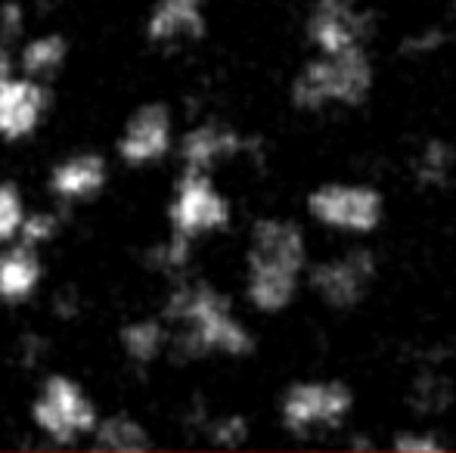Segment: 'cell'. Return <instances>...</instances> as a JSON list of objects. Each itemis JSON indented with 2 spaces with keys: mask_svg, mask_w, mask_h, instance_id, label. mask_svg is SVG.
Returning a JSON list of instances; mask_svg holds the SVG:
<instances>
[{
  "mask_svg": "<svg viewBox=\"0 0 456 453\" xmlns=\"http://www.w3.org/2000/svg\"><path fill=\"white\" fill-rule=\"evenodd\" d=\"M165 320L175 327L168 344L181 360L208 354L246 357L255 348L248 329L230 311V298L208 283H181L165 302Z\"/></svg>",
  "mask_w": 456,
  "mask_h": 453,
  "instance_id": "cell-1",
  "label": "cell"
},
{
  "mask_svg": "<svg viewBox=\"0 0 456 453\" xmlns=\"http://www.w3.org/2000/svg\"><path fill=\"white\" fill-rule=\"evenodd\" d=\"M305 267V236L289 221L265 218L252 227L248 246V302L265 314L282 311L295 295Z\"/></svg>",
  "mask_w": 456,
  "mask_h": 453,
  "instance_id": "cell-2",
  "label": "cell"
},
{
  "mask_svg": "<svg viewBox=\"0 0 456 453\" xmlns=\"http://www.w3.org/2000/svg\"><path fill=\"white\" fill-rule=\"evenodd\" d=\"M370 85L372 69L363 47H348L338 53H326V60L305 66V72L292 85V103L298 109H320L332 100L357 106L366 100Z\"/></svg>",
  "mask_w": 456,
  "mask_h": 453,
  "instance_id": "cell-3",
  "label": "cell"
},
{
  "mask_svg": "<svg viewBox=\"0 0 456 453\" xmlns=\"http://www.w3.org/2000/svg\"><path fill=\"white\" fill-rule=\"evenodd\" d=\"M96 419L100 417H96V407L87 398V392L62 373L50 376L31 404V423L53 444H72L91 435Z\"/></svg>",
  "mask_w": 456,
  "mask_h": 453,
  "instance_id": "cell-4",
  "label": "cell"
},
{
  "mask_svg": "<svg viewBox=\"0 0 456 453\" xmlns=\"http://www.w3.org/2000/svg\"><path fill=\"white\" fill-rule=\"evenodd\" d=\"M168 221L175 233L196 239L202 233H215L230 224V202L215 190L205 171H183L168 208Z\"/></svg>",
  "mask_w": 456,
  "mask_h": 453,
  "instance_id": "cell-5",
  "label": "cell"
},
{
  "mask_svg": "<svg viewBox=\"0 0 456 453\" xmlns=\"http://www.w3.org/2000/svg\"><path fill=\"white\" fill-rule=\"evenodd\" d=\"M351 410V392L342 382H301L282 398V423L295 435H307L317 425H338Z\"/></svg>",
  "mask_w": 456,
  "mask_h": 453,
  "instance_id": "cell-6",
  "label": "cell"
},
{
  "mask_svg": "<svg viewBox=\"0 0 456 453\" xmlns=\"http://www.w3.org/2000/svg\"><path fill=\"white\" fill-rule=\"evenodd\" d=\"M307 208L317 221L330 227L366 233L382 218V196L370 187H345V183H326L314 190Z\"/></svg>",
  "mask_w": 456,
  "mask_h": 453,
  "instance_id": "cell-7",
  "label": "cell"
},
{
  "mask_svg": "<svg viewBox=\"0 0 456 453\" xmlns=\"http://www.w3.org/2000/svg\"><path fill=\"white\" fill-rule=\"evenodd\" d=\"M171 143H175V121L168 106L146 103L127 118L118 137V158L131 168H143L168 156Z\"/></svg>",
  "mask_w": 456,
  "mask_h": 453,
  "instance_id": "cell-8",
  "label": "cell"
},
{
  "mask_svg": "<svg viewBox=\"0 0 456 453\" xmlns=\"http://www.w3.org/2000/svg\"><path fill=\"white\" fill-rule=\"evenodd\" d=\"M372 16L366 10H357V0H317L311 16V41L323 53L361 47V41L370 35Z\"/></svg>",
  "mask_w": 456,
  "mask_h": 453,
  "instance_id": "cell-9",
  "label": "cell"
},
{
  "mask_svg": "<svg viewBox=\"0 0 456 453\" xmlns=\"http://www.w3.org/2000/svg\"><path fill=\"white\" fill-rule=\"evenodd\" d=\"M376 277V258L370 252H351L338 261H323L311 271V286L332 308H354Z\"/></svg>",
  "mask_w": 456,
  "mask_h": 453,
  "instance_id": "cell-10",
  "label": "cell"
},
{
  "mask_svg": "<svg viewBox=\"0 0 456 453\" xmlns=\"http://www.w3.org/2000/svg\"><path fill=\"white\" fill-rule=\"evenodd\" d=\"M47 112V87L35 78H6L0 85V137L16 143L37 131Z\"/></svg>",
  "mask_w": 456,
  "mask_h": 453,
  "instance_id": "cell-11",
  "label": "cell"
},
{
  "mask_svg": "<svg viewBox=\"0 0 456 453\" xmlns=\"http://www.w3.org/2000/svg\"><path fill=\"white\" fill-rule=\"evenodd\" d=\"M205 35L202 0H156L146 19V37L152 44H181Z\"/></svg>",
  "mask_w": 456,
  "mask_h": 453,
  "instance_id": "cell-12",
  "label": "cell"
},
{
  "mask_svg": "<svg viewBox=\"0 0 456 453\" xmlns=\"http://www.w3.org/2000/svg\"><path fill=\"white\" fill-rule=\"evenodd\" d=\"M246 150V140L236 131L224 125H199L183 133L181 140V158L183 171H205L208 174L215 165L240 156Z\"/></svg>",
  "mask_w": 456,
  "mask_h": 453,
  "instance_id": "cell-13",
  "label": "cell"
},
{
  "mask_svg": "<svg viewBox=\"0 0 456 453\" xmlns=\"http://www.w3.org/2000/svg\"><path fill=\"white\" fill-rule=\"evenodd\" d=\"M106 162L96 152H78V156L62 158L50 174V193L62 202L91 199L106 183Z\"/></svg>",
  "mask_w": 456,
  "mask_h": 453,
  "instance_id": "cell-14",
  "label": "cell"
},
{
  "mask_svg": "<svg viewBox=\"0 0 456 453\" xmlns=\"http://www.w3.org/2000/svg\"><path fill=\"white\" fill-rule=\"evenodd\" d=\"M41 261H37V248L19 246L4 248L0 252V302L19 304L31 298L41 286Z\"/></svg>",
  "mask_w": 456,
  "mask_h": 453,
  "instance_id": "cell-15",
  "label": "cell"
},
{
  "mask_svg": "<svg viewBox=\"0 0 456 453\" xmlns=\"http://www.w3.org/2000/svg\"><path fill=\"white\" fill-rule=\"evenodd\" d=\"M69 56V44L62 35L56 31H47V35L28 37L19 50V69H22L28 78L35 81H47L66 66Z\"/></svg>",
  "mask_w": 456,
  "mask_h": 453,
  "instance_id": "cell-16",
  "label": "cell"
},
{
  "mask_svg": "<svg viewBox=\"0 0 456 453\" xmlns=\"http://www.w3.org/2000/svg\"><path fill=\"white\" fill-rule=\"evenodd\" d=\"M91 435L96 438V448L109 453H140V450H150L152 444L143 425L134 417H125V413L96 419Z\"/></svg>",
  "mask_w": 456,
  "mask_h": 453,
  "instance_id": "cell-17",
  "label": "cell"
},
{
  "mask_svg": "<svg viewBox=\"0 0 456 453\" xmlns=\"http://www.w3.org/2000/svg\"><path fill=\"white\" fill-rule=\"evenodd\" d=\"M118 339H121V351L134 363H152L168 348V327L162 320H152V317H140V320H131L121 329Z\"/></svg>",
  "mask_w": 456,
  "mask_h": 453,
  "instance_id": "cell-18",
  "label": "cell"
},
{
  "mask_svg": "<svg viewBox=\"0 0 456 453\" xmlns=\"http://www.w3.org/2000/svg\"><path fill=\"white\" fill-rule=\"evenodd\" d=\"M453 171V150L444 140H432V143L422 150L419 162H416V177H419L422 187H444L451 181Z\"/></svg>",
  "mask_w": 456,
  "mask_h": 453,
  "instance_id": "cell-19",
  "label": "cell"
},
{
  "mask_svg": "<svg viewBox=\"0 0 456 453\" xmlns=\"http://www.w3.org/2000/svg\"><path fill=\"white\" fill-rule=\"evenodd\" d=\"M190 242L192 239H186V236H181V233H171L165 242H159V246L150 252L152 271L168 273V277L183 273L186 264H190Z\"/></svg>",
  "mask_w": 456,
  "mask_h": 453,
  "instance_id": "cell-20",
  "label": "cell"
},
{
  "mask_svg": "<svg viewBox=\"0 0 456 453\" xmlns=\"http://www.w3.org/2000/svg\"><path fill=\"white\" fill-rule=\"evenodd\" d=\"M25 218V202L12 183H0V246L19 236V224Z\"/></svg>",
  "mask_w": 456,
  "mask_h": 453,
  "instance_id": "cell-21",
  "label": "cell"
},
{
  "mask_svg": "<svg viewBox=\"0 0 456 453\" xmlns=\"http://www.w3.org/2000/svg\"><path fill=\"white\" fill-rule=\"evenodd\" d=\"M56 233H60V214L53 212H25L19 224V239L31 248H41L44 242L56 239Z\"/></svg>",
  "mask_w": 456,
  "mask_h": 453,
  "instance_id": "cell-22",
  "label": "cell"
},
{
  "mask_svg": "<svg viewBox=\"0 0 456 453\" xmlns=\"http://www.w3.org/2000/svg\"><path fill=\"white\" fill-rule=\"evenodd\" d=\"M413 404L419 413H438L451 404V385L438 376H422L413 385Z\"/></svg>",
  "mask_w": 456,
  "mask_h": 453,
  "instance_id": "cell-23",
  "label": "cell"
},
{
  "mask_svg": "<svg viewBox=\"0 0 456 453\" xmlns=\"http://www.w3.org/2000/svg\"><path fill=\"white\" fill-rule=\"evenodd\" d=\"M205 432H208L211 441L221 444V448H240L248 435V425L242 417H221V419H215V423L205 425Z\"/></svg>",
  "mask_w": 456,
  "mask_h": 453,
  "instance_id": "cell-24",
  "label": "cell"
},
{
  "mask_svg": "<svg viewBox=\"0 0 456 453\" xmlns=\"http://www.w3.org/2000/svg\"><path fill=\"white\" fill-rule=\"evenodd\" d=\"M25 35V10L19 4H0V44L10 47Z\"/></svg>",
  "mask_w": 456,
  "mask_h": 453,
  "instance_id": "cell-25",
  "label": "cell"
},
{
  "mask_svg": "<svg viewBox=\"0 0 456 453\" xmlns=\"http://www.w3.org/2000/svg\"><path fill=\"white\" fill-rule=\"evenodd\" d=\"M395 450L397 453H438L441 441H435V438H422V435H401L395 441Z\"/></svg>",
  "mask_w": 456,
  "mask_h": 453,
  "instance_id": "cell-26",
  "label": "cell"
},
{
  "mask_svg": "<svg viewBox=\"0 0 456 453\" xmlns=\"http://www.w3.org/2000/svg\"><path fill=\"white\" fill-rule=\"evenodd\" d=\"M41 351H44V339H37V336H25L22 339V351H19V357H22L25 363H37L41 360Z\"/></svg>",
  "mask_w": 456,
  "mask_h": 453,
  "instance_id": "cell-27",
  "label": "cell"
},
{
  "mask_svg": "<svg viewBox=\"0 0 456 453\" xmlns=\"http://www.w3.org/2000/svg\"><path fill=\"white\" fill-rule=\"evenodd\" d=\"M6 78H12V60H10V47L0 44V85H4Z\"/></svg>",
  "mask_w": 456,
  "mask_h": 453,
  "instance_id": "cell-28",
  "label": "cell"
},
{
  "mask_svg": "<svg viewBox=\"0 0 456 453\" xmlns=\"http://www.w3.org/2000/svg\"><path fill=\"white\" fill-rule=\"evenodd\" d=\"M47 4H50V0H47Z\"/></svg>",
  "mask_w": 456,
  "mask_h": 453,
  "instance_id": "cell-29",
  "label": "cell"
}]
</instances>
